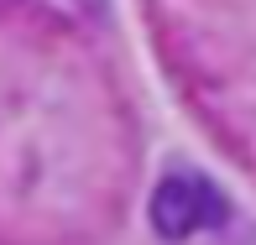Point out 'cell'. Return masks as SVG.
<instances>
[{
  "label": "cell",
  "instance_id": "6da1fadb",
  "mask_svg": "<svg viewBox=\"0 0 256 245\" xmlns=\"http://www.w3.org/2000/svg\"><path fill=\"white\" fill-rule=\"evenodd\" d=\"M225 214H230L225 193L204 172H168L157 183V193H152V230L162 240H172V245L225 225Z\"/></svg>",
  "mask_w": 256,
  "mask_h": 245
}]
</instances>
